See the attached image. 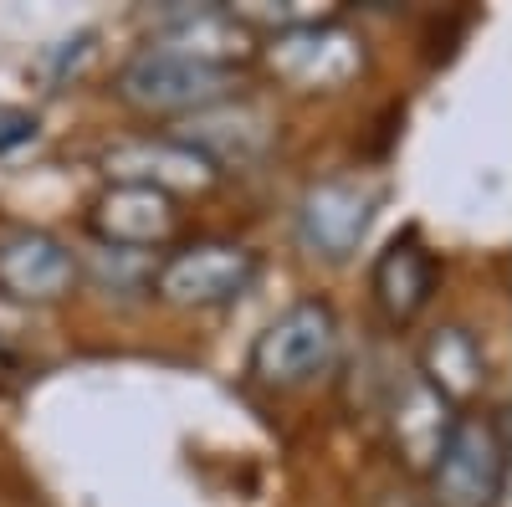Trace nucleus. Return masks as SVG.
Instances as JSON below:
<instances>
[{
	"label": "nucleus",
	"instance_id": "f03ea898",
	"mask_svg": "<svg viewBox=\"0 0 512 507\" xmlns=\"http://www.w3.org/2000/svg\"><path fill=\"white\" fill-rule=\"evenodd\" d=\"M231 72L216 67L210 57L180 52V47H154L139 52L118 72V93L123 103H134L144 113H185V108H210L216 98H226Z\"/></svg>",
	"mask_w": 512,
	"mask_h": 507
},
{
	"label": "nucleus",
	"instance_id": "20e7f679",
	"mask_svg": "<svg viewBox=\"0 0 512 507\" xmlns=\"http://www.w3.org/2000/svg\"><path fill=\"white\" fill-rule=\"evenodd\" d=\"M256 257L236 241H195L175 251L159 267V292L180 308H210V303H231L251 287Z\"/></svg>",
	"mask_w": 512,
	"mask_h": 507
},
{
	"label": "nucleus",
	"instance_id": "1a4fd4ad",
	"mask_svg": "<svg viewBox=\"0 0 512 507\" xmlns=\"http://www.w3.org/2000/svg\"><path fill=\"white\" fill-rule=\"evenodd\" d=\"M425 374L441 385V395L461 400V395H472L482 385V354L461 328H446L425 344Z\"/></svg>",
	"mask_w": 512,
	"mask_h": 507
},
{
	"label": "nucleus",
	"instance_id": "39448f33",
	"mask_svg": "<svg viewBox=\"0 0 512 507\" xmlns=\"http://www.w3.org/2000/svg\"><path fill=\"white\" fill-rule=\"evenodd\" d=\"M369 210H374V190L354 180H328L303 195L297 226H303V241L318 257H349L369 231Z\"/></svg>",
	"mask_w": 512,
	"mask_h": 507
},
{
	"label": "nucleus",
	"instance_id": "423d86ee",
	"mask_svg": "<svg viewBox=\"0 0 512 507\" xmlns=\"http://www.w3.org/2000/svg\"><path fill=\"white\" fill-rule=\"evenodd\" d=\"M72 251L47 236V231H31V226H16L0 236V287L11 298H31V303H47V298H62L72 287Z\"/></svg>",
	"mask_w": 512,
	"mask_h": 507
},
{
	"label": "nucleus",
	"instance_id": "7ed1b4c3",
	"mask_svg": "<svg viewBox=\"0 0 512 507\" xmlns=\"http://www.w3.org/2000/svg\"><path fill=\"white\" fill-rule=\"evenodd\" d=\"M338 354V323L323 303H297L287 308L251 349V369L267 385H303V379L323 374Z\"/></svg>",
	"mask_w": 512,
	"mask_h": 507
},
{
	"label": "nucleus",
	"instance_id": "6e6552de",
	"mask_svg": "<svg viewBox=\"0 0 512 507\" xmlns=\"http://www.w3.org/2000/svg\"><path fill=\"white\" fill-rule=\"evenodd\" d=\"M98 226L123 246H149L169 231V200L154 185H118L98 205Z\"/></svg>",
	"mask_w": 512,
	"mask_h": 507
},
{
	"label": "nucleus",
	"instance_id": "f257e3e1",
	"mask_svg": "<svg viewBox=\"0 0 512 507\" xmlns=\"http://www.w3.org/2000/svg\"><path fill=\"white\" fill-rule=\"evenodd\" d=\"M436 502L492 507L507 482V441L487 415H456L436 446Z\"/></svg>",
	"mask_w": 512,
	"mask_h": 507
},
{
	"label": "nucleus",
	"instance_id": "0eeeda50",
	"mask_svg": "<svg viewBox=\"0 0 512 507\" xmlns=\"http://www.w3.org/2000/svg\"><path fill=\"white\" fill-rule=\"evenodd\" d=\"M436 292V262L420 241H395L384 257L374 262V298L395 323H410Z\"/></svg>",
	"mask_w": 512,
	"mask_h": 507
},
{
	"label": "nucleus",
	"instance_id": "9d476101",
	"mask_svg": "<svg viewBox=\"0 0 512 507\" xmlns=\"http://www.w3.org/2000/svg\"><path fill=\"white\" fill-rule=\"evenodd\" d=\"M31 134H36V118H26V113H16V118L0 123V144H21V139H31Z\"/></svg>",
	"mask_w": 512,
	"mask_h": 507
}]
</instances>
